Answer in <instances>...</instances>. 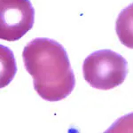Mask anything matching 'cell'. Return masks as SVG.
<instances>
[{
  "label": "cell",
  "instance_id": "cell-1",
  "mask_svg": "<svg viewBox=\"0 0 133 133\" xmlns=\"http://www.w3.org/2000/svg\"><path fill=\"white\" fill-rule=\"evenodd\" d=\"M22 59L26 70L33 77L35 91L43 99L59 101L73 91L76 78L68 53L59 43L36 38L24 47Z\"/></svg>",
  "mask_w": 133,
  "mask_h": 133
},
{
  "label": "cell",
  "instance_id": "cell-2",
  "mask_svg": "<svg viewBox=\"0 0 133 133\" xmlns=\"http://www.w3.org/2000/svg\"><path fill=\"white\" fill-rule=\"evenodd\" d=\"M83 73L85 81L91 87L108 91L124 82L128 75V63L115 51L99 50L84 59Z\"/></svg>",
  "mask_w": 133,
  "mask_h": 133
},
{
  "label": "cell",
  "instance_id": "cell-3",
  "mask_svg": "<svg viewBox=\"0 0 133 133\" xmlns=\"http://www.w3.org/2000/svg\"><path fill=\"white\" fill-rule=\"evenodd\" d=\"M35 10L29 0H0V38L17 41L32 29Z\"/></svg>",
  "mask_w": 133,
  "mask_h": 133
},
{
  "label": "cell",
  "instance_id": "cell-4",
  "mask_svg": "<svg viewBox=\"0 0 133 133\" xmlns=\"http://www.w3.org/2000/svg\"><path fill=\"white\" fill-rule=\"evenodd\" d=\"M115 30L120 42L124 46L133 49V3L119 14Z\"/></svg>",
  "mask_w": 133,
  "mask_h": 133
},
{
  "label": "cell",
  "instance_id": "cell-5",
  "mask_svg": "<svg viewBox=\"0 0 133 133\" xmlns=\"http://www.w3.org/2000/svg\"><path fill=\"white\" fill-rule=\"evenodd\" d=\"M107 132H133V113L119 118Z\"/></svg>",
  "mask_w": 133,
  "mask_h": 133
}]
</instances>
